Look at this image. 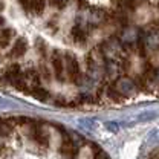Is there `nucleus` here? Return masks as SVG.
Returning <instances> with one entry per match:
<instances>
[{
  "label": "nucleus",
  "instance_id": "nucleus-1",
  "mask_svg": "<svg viewBox=\"0 0 159 159\" xmlns=\"http://www.w3.org/2000/svg\"><path fill=\"white\" fill-rule=\"evenodd\" d=\"M0 16V87L63 109L159 93V20L138 0H14Z\"/></svg>",
  "mask_w": 159,
  "mask_h": 159
}]
</instances>
